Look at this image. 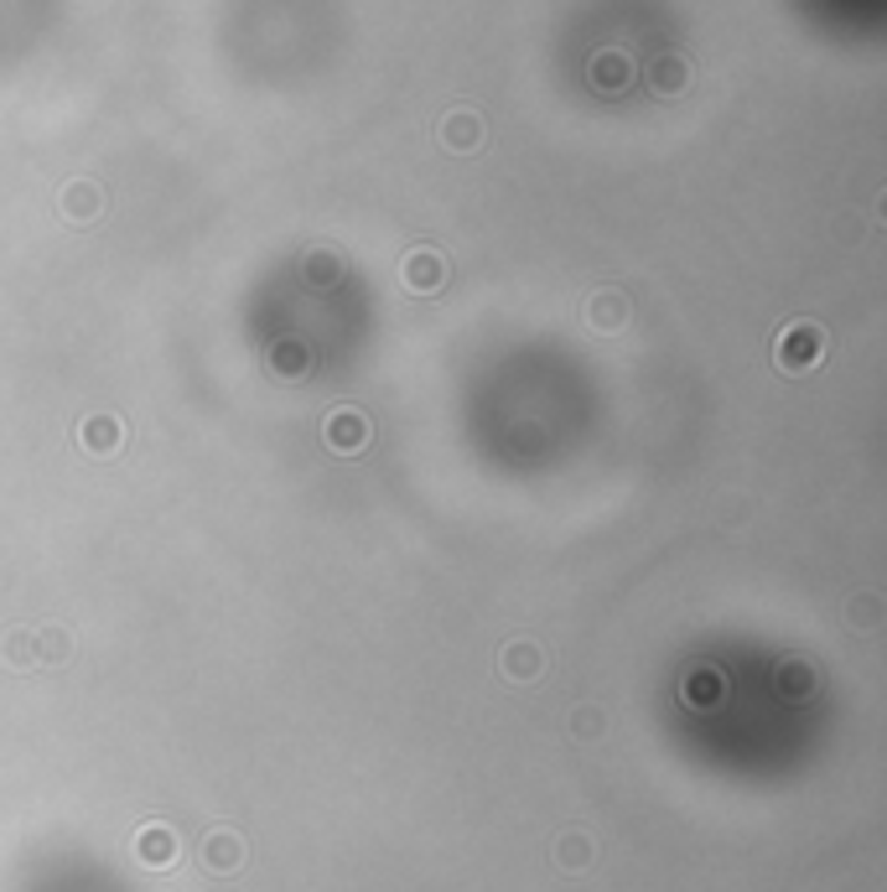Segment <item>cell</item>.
Segmentation results:
<instances>
[{
  "mask_svg": "<svg viewBox=\"0 0 887 892\" xmlns=\"http://www.w3.org/2000/svg\"><path fill=\"white\" fill-rule=\"evenodd\" d=\"M779 690H784L789 701H800V695H810V690H815V675H810L800 659H789V665L779 669Z\"/></svg>",
  "mask_w": 887,
  "mask_h": 892,
  "instance_id": "14",
  "label": "cell"
},
{
  "mask_svg": "<svg viewBox=\"0 0 887 892\" xmlns=\"http://www.w3.org/2000/svg\"><path fill=\"white\" fill-rule=\"evenodd\" d=\"M442 140H446V146H452V151H467V146H478V140H483V125H478V115H467V109H457V115L446 120Z\"/></svg>",
  "mask_w": 887,
  "mask_h": 892,
  "instance_id": "8",
  "label": "cell"
},
{
  "mask_svg": "<svg viewBox=\"0 0 887 892\" xmlns=\"http://www.w3.org/2000/svg\"><path fill=\"white\" fill-rule=\"evenodd\" d=\"M400 275H405V286L415 296H431V291H442L446 286V259L436 255V249H410Z\"/></svg>",
  "mask_w": 887,
  "mask_h": 892,
  "instance_id": "3",
  "label": "cell"
},
{
  "mask_svg": "<svg viewBox=\"0 0 887 892\" xmlns=\"http://www.w3.org/2000/svg\"><path fill=\"white\" fill-rule=\"evenodd\" d=\"M136 857H140V867H171L177 861V836H171L167 825H140Z\"/></svg>",
  "mask_w": 887,
  "mask_h": 892,
  "instance_id": "5",
  "label": "cell"
},
{
  "mask_svg": "<svg viewBox=\"0 0 887 892\" xmlns=\"http://www.w3.org/2000/svg\"><path fill=\"white\" fill-rule=\"evenodd\" d=\"M99 208H104V198H99V192H94V188H88V182H73V188L63 192V213H68L73 223L94 219V213H99Z\"/></svg>",
  "mask_w": 887,
  "mask_h": 892,
  "instance_id": "11",
  "label": "cell"
},
{
  "mask_svg": "<svg viewBox=\"0 0 887 892\" xmlns=\"http://www.w3.org/2000/svg\"><path fill=\"white\" fill-rule=\"evenodd\" d=\"M0 659H6V665H17V669H32L36 665V638L32 634H11L6 644H0Z\"/></svg>",
  "mask_w": 887,
  "mask_h": 892,
  "instance_id": "15",
  "label": "cell"
},
{
  "mask_svg": "<svg viewBox=\"0 0 887 892\" xmlns=\"http://www.w3.org/2000/svg\"><path fill=\"white\" fill-rule=\"evenodd\" d=\"M498 665H504V675H509V680H519V686H525V680H535V675L546 669V654L535 649L529 638H519V644H509V649H504V659H498Z\"/></svg>",
  "mask_w": 887,
  "mask_h": 892,
  "instance_id": "7",
  "label": "cell"
},
{
  "mask_svg": "<svg viewBox=\"0 0 887 892\" xmlns=\"http://www.w3.org/2000/svg\"><path fill=\"white\" fill-rule=\"evenodd\" d=\"M571 726H577V737H592V732L602 726V716H598V711H577V721H571Z\"/></svg>",
  "mask_w": 887,
  "mask_h": 892,
  "instance_id": "17",
  "label": "cell"
},
{
  "mask_svg": "<svg viewBox=\"0 0 887 892\" xmlns=\"http://www.w3.org/2000/svg\"><path fill=\"white\" fill-rule=\"evenodd\" d=\"M680 84H685V68H680V63H659V73H654V88H659V94H675Z\"/></svg>",
  "mask_w": 887,
  "mask_h": 892,
  "instance_id": "16",
  "label": "cell"
},
{
  "mask_svg": "<svg viewBox=\"0 0 887 892\" xmlns=\"http://www.w3.org/2000/svg\"><path fill=\"white\" fill-rule=\"evenodd\" d=\"M846 623L862 628V634H872V628L883 623V597H877V592H856V597L846 602Z\"/></svg>",
  "mask_w": 887,
  "mask_h": 892,
  "instance_id": "9",
  "label": "cell"
},
{
  "mask_svg": "<svg viewBox=\"0 0 887 892\" xmlns=\"http://www.w3.org/2000/svg\"><path fill=\"white\" fill-rule=\"evenodd\" d=\"M323 442L338 452V457H359L369 446V415L359 405H332L323 421Z\"/></svg>",
  "mask_w": 887,
  "mask_h": 892,
  "instance_id": "2",
  "label": "cell"
},
{
  "mask_svg": "<svg viewBox=\"0 0 887 892\" xmlns=\"http://www.w3.org/2000/svg\"><path fill=\"white\" fill-rule=\"evenodd\" d=\"M203 861L208 872H240L244 867V841L234 836V830H213L203 841Z\"/></svg>",
  "mask_w": 887,
  "mask_h": 892,
  "instance_id": "6",
  "label": "cell"
},
{
  "mask_svg": "<svg viewBox=\"0 0 887 892\" xmlns=\"http://www.w3.org/2000/svg\"><path fill=\"white\" fill-rule=\"evenodd\" d=\"M36 665H63L73 649V638L63 634V628H36Z\"/></svg>",
  "mask_w": 887,
  "mask_h": 892,
  "instance_id": "12",
  "label": "cell"
},
{
  "mask_svg": "<svg viewBox=\"0 0 887 892\" xmlns=\"http://www.w3.org/2000/svg\"><path fill=\"white\" fill-rule=\"evenodd\" d=\"M587 317H592V327H602V332H617V327L629 322V301H623L617 291H608V296H598V301H592V311H587Z\"/></svg>",
  "mask_w": 887,
  "mask_h": 892,
  "instance_id": "10",
  "label": "cell"
},
{
  "mask_svg": "<svg viewBox=\"0 0 887 892\" xmlns=\"http://www.w3.org/2000/svg\"><path fill=\"white\" fill-rule=\"evenodd\" d=\"M78 442H84L88 457H120V446H125V426H120V415H88L84 426H78Z\"/></svg>",
  "mask_w": 887,
  "mask_h": 892,
  "instance_id": "4",
  "label": "cell"
},
{
  "mask_svg": "<svg viewBox=\"0 0 887 892\" xmlns=\"http://www.w3.org/2000/svg\"><path fill=\"white\" fill-rule=\"evenodd\" d=\"M820 359H825V327L820 322H789L773 343V363L784 374H810V369H820Z\"/></svg>",
  "mask_w": 887,
  "mask_h": 892,
  "instance_id": "1",
  "label": "cell"
},
{
  "mask_svg": "<svg viewBox=\"0 0 887 892\" xmlns=\"http://www.w3.org/2000/svg\"><path fill=\"white\" fill-rule=\"evenodd\" d=\"M556 861H561L566 872H587V861H592V841H587V836H561V841H556Z\"/></svg>",
  "mask_w": 887,
  "mask_h": 892,
  "instance_id": "13",
  "label": "cell"
}]
</instances>
